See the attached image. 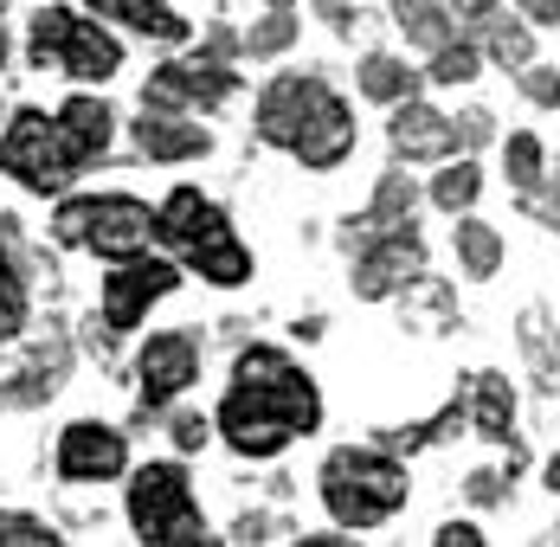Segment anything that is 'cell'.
<instances>
[{"instance_id":"7","label":"cell","mask_w":560,"mask_h":547,"mask_svg":"<svg viewBox=\"0 0 560 547\" xmlns=\"http://www.w3.org/2000/svg\"><path fill=\"white\" fill-rule=\"evenodd\" d=\"M122 509H129V528H136L142 547H207L213 542L180 464H142Z\"/></svg>"},{"instance_id":"3","label":"cell","mask_w":560,"mask_h":547,"mask_svg":"<svg viewBox=\"0 0 560 547\" xmlns=\"http://www.w3.org/2000/svg\"><path fill=\"white\" fill-rule=\"evenodd\" d=\"M258 142L283 149L290 162H303L310 174H336L361 129H354V109L341 104V91L316 71H278L265 91H258Z\"/></svg>"},{"instance_id":"5","label":"cell","mask_w":560,"mask_h":547,"mask_svg":"<svg viewBox=\"0 0 560 547\" xmlns=\"http://www.w3.org/2000/svg\"><path fill=\"white\" fill-rule=\"evenodd\" d=\"M155 238L168 245L187 271H200L207 283H220V290L252 283V252H245V238L232 232V219H225L200 187H174L168 200L155 207Z\"/></svg>"},{"instance_id":"39","label":"cell","mask_w":560,"mask_h":547,"mask_svg":"<svg viewBox=\"0 0 560 547\" xmlns=\"http://www.w3.org/2000/svg\"><path fill=\"white\" fill-rule=\"evenodd\" d=\"M316 7H323V20H329L336 33H348V0H316Z\"/></svg>"},{"instance_id":"9","label":"cell","mask_w":560,"mask_h":547,"mask_svg":"<svg viewBox=\"0 0 560 547\" xmlns=\"http://www.w3.org/2000/svg\"><path fill=\"white\" fill-rule=\"evenodd\" d=\"M180 290V265H168V258H122L104 283H97V323H104V335H129V328L142 323L162 296H174Z\"/></svg>"},{"instance_id":"16","label":"cell","mask_w":560,"mask_h":547,"mask_svg":"<svg viewBox=\"0 0 560 547\" xmlns=\"http://www.w3.org/2000/svg\"><path fill=\"white\" fill-rule=\"evenodd\" d=\"M470 426H477V438H490V444H515V386L497 368L470 374Z\"/></svg>"},{"instance_id":"10","label":"cell","mask_w":560,"mask_h":547,"mask_svg":"<svg viewBox=\"0 0 560 547\" xmlns=\"http://www.w3.org/2000/svg\"><path fill=\"white\" fill-rule=\"evenodd\" d=\"M232 91H238V71H225V53L207 46L200 58H174L162 71H149L142 109H220Z\"/></svg>"},{"instance_id":"25","label":"cell","mask_w":560,"mask_h":547,"mask_svg":"<svg viewBox=\"0 0 560 547\" xmlns=\"http://www.w3.org/2000/svg\"><path fill=\"white\" fill-rule=\"evenodd\" d=\"M58 381H65V348H52V361L39 354L33 368H20L13 386H0V406H13V412H20V406H39V399L58 393Z\"/></svg>"},{"instance_id":"15","label":"cell","mask_w":560,"mask_h":547,"mask_svg":"<svg viewBox=\"0 0 560 547\" xmlns=\"http://www.w3.org/2000/svg\"><path fill=\"white\" fill-rule=\"evenodd\" d=\"M136 149H142L149 162H200V155L213 149V136L194 123V109H142Z\"/></svg>"},{"instance_id":"40","label":"cell","mask_w":560,"mask_h":547,"mask_svg":"<svg viewBox=\"0 0 560 547\" xmlns=\"http://www.w3.org/2000/svg\"><path fill=\"white\" fill-rule=\"evenodd\" d=\"M303 547H348V535H296Z\"/></svg>"},{"instance_id":"28","label":"cell","mask_w":560,"mask_h":547,"mask_svg":"<svg viewBox=\"0 0 560 547\" xmlns=\"http://www.w3.org/2000/svg\"><path fill=\"white\" fill-rule=\"evenodd\" d=\"M477 71H483V53H477L470 39H445V46L432 53V65H425V78H432V84H445V91H451V84H470Z\"/></svg>"},{"instance_id":"37","label":"cell","mask_w":560,"mask_h":547,"mask_svg":"<svg viewBox=\"0 0 560 547\" xmlns=\"http://www.w3.org/2000/svg\"><path fill=\"white\" fill-rule=\"evenodd\" d=\"M432 547H483V528H477V522H445V528L432 535Z\"/></svg>"},{"instance_id":"11","label":"cell","mask_w":560,"mask_h":547,"mask_svg":"<svg viewBox=\"0 0 560 547\" xmlns=\"http://www.w3.org/2000/svg\"><path fill=\"white\" fill-rule=\"evenodd\" d=\"M419 277H425V238L406 219V225H393V232L361 245V258H354V296L361 303H387V296H406Z\"/></svg>"},{"instance_id":"30","label":"cell","mask_w":560,"mask_h":547,"mask_svg":"<svg viewBox=\"0 0 560 547\" xmlns=\"http://www.w3.org/2000/svg\"><path fill=\"white\" fill-rule=\"evenodd\" d=\"M52 522H39V515H20V509H0V547H58Z\"/></svg>"},{"instance_id":"2","label":"cell","mask_w":560,"mask_h":547,"mask_svg":"<svg viewBox=\"0 0 560 547\" xmlns=\"http://www.w3.org/2000/svg\"><path fill=\"white\" fill-rule=\"evenodd\" d=\"M116 109L97 97H71L65 109H13L7 136H0V174H13L26 194H65L84 167L110 149Z\"/></svg>"},{"instance_id":"14","label":"cell","mask_w":560,"mask_h":547,"mask_svg":"<svg viewBox=\"0 0 560 547\" xmlns=\"http://www.w3.org/2000/svg\"><path fill=\"white\" fill-rule=\"evenodd\" d=\"M387 142H393L399 162H451V155H457V123H451L445 109L406 97V104H393Z\"/></svg>"},{"instance_id":"19","label":"cell","mask_w":560,"mask_h":547,"mask_svg":"<svg viewBox=\"0 0 560 547\" xmlns=\"http://www.w3.org/2000/svg\"><path fill=\"white\" fill-rule=\"evenodd\" d=\"M412 181L406 174H381V187H374V207L361 219H348V245H368V238H381V232H393V225H406L412 219Z\"/></svg>"},{"instance_id":"36","label":"cell","mask_w":560,"mask_h":547,"mask_svg":"<svg viewBox=\"0 0 560 547\" xmlns=\"http://www.w3.org/2000/svg\"><path fill=\"white\" fill-rule=\"evenodd\" d=\"M497 7H503V0H451V20H457V26H490Z\"/></svg>"},{"instance_id":"13","label":"cell","mask_w":560,"mask_h":547,"mask_svg":"<svg viewBox=\"0 0 560 547\" xmlns=\"http://www.w3.org/2000/svg\"><path fill=\"white\" fill-rule=\"evenodd\" d=\"M52 470L65 484H110L129 470V438L116 426H97V419H78L58 432V451H52Z\"/></svg>"},{"instance_id":"8","label":"cell","mask_w":560,"mask_h":547,"mask_svg":"<svg viewBox=\"0 0 560 547\" xmlns=\"http://www.w3.org/2000/svg\"><path fill=\"white\" fill-rule=\"evenodd\" d=\"M26 58L33 71H58V78H78V84H110L122 71V46L97 20L71 13V7H46L26 33Z\"/></svg>"},{"instance_id":"12","label":"cell","mask_w":560,"mask_h":547,"mask_svg":"<svg viewBox=\"0 0 560 547\" xmlns=\"http://www.w3.org/2000/svg\"><path fill=\"white\" fill-rule=\"evenodd\" d=\"M194 381H200V335H194V328H162V335H149V348L136 354V406H142V412H162V406H174Z\"/></svg>"},{"instance_id":"21","label":"cell","mask_w":560,"mask_h":547,"mask_svg":"<svg viewBox=\"0 0 560 547\" xmlns=\"http://www.w3.org/2000/svg\"><path fill=\"white\" fill-rule=\"evenodd\" d=\"M393 26L406 33V46H425V53H439L445 39H457L451 0H393Z\"/></svg>"},{"instance_id":"27","label":"cell","mask_w":560,"mask_h":547,"mask_svg":"<svg viewBox=\"0 0 560 547\" xmlns=\"http://www.w3.org/2000/svg\"><path fill=\"white\" fill-rule=\"evenodd\" d=\"M296 33H303V26H296V13H290V7H271L265 20H252V33H245L238 46H245L252 58H278V53L296 46Z\"/></svg>"},{"instance_id":"26","label":"cell","mask_w":560,"mask_h":547,"mask_svg":"<svg viewBox=\"0 0 560 547\" xmlns=\"http://www.w3.org/2000/svg\"><path fill=\"white\" fill-rule=\"evenodd\" d=\"M477 194H483V167L477 162H445V174H439V181H432V207H439V213H470V207H477Z\"/></svg>"},{"instance_id":"33","label":"cell","mask_w":560,"mask_h":547,"mask_svg":"<svg viewBox=\"0 0 560 547\" xmlns=\"http://www.w3.org/2000/svg\"><path fill=\"white\" fill-rule=\"evenodd\" d=\"M490 136H497V116H490V109H464V116H457V142H464V149H483Z\"/></svg>"},{"instance_id":"20","label":"cell","mask_w":560,"mask_h":547,"mask_svg":"<svg viewBox=\"0 0 560 547\" xmlns=\"http://www.w3.org/2000/svg\"><path fill=\"white\" fill-rule=\"evenodd\" d=\"M13 258H20V232H13V219H0V341H13L26 328V310H33L26 277Z\"/></svg>"},{"instance_id":"17","label":"cell","mask_w":560,"mask_h":547,"mask_svg":"<svg viewBox=\"0 0 560 547\" xmlns=\"http://www.w3.org/2000/svg\"><path fill=\"white\" fill-rule=\"evenodd\" d=\"M451 252H457V271L477 277V283H490V277L503 271V232H497L490 219H477V213H457V225H451Z\"/></svg>"},{"instance_id":"29","label":"cell","mask_w":560,"mask_h":547,"mask_svg":"<svg viewBox=\"0 0 560 547\" xmlns=\"http://www.w3.org/2000/svg\"><path fill=\"white\" fill-rule=\"evenodd\" d=\"M522 348H528V361L548 374V386H555V374H560V341H555V328H548V310H522Z\"/></svg>"},{"instance_id":"38","label":"cell","mask_w":560,"mask_h":547,"mask_svg":"<svg viewBox=\"0 0 560 547\" xmlns=\"http://www.w3.org/2000/svg\"><path fill=\"white\" fill-rule=\"evenodd\" d=\"M515 13L528 26H560V0H515Z\"/></svg>"},{"instance_id":"32","label":"cell","mask_w":560,"mask_h":547,"mask_svg":"<svg viewBox=\"0 0 560 547\" xmlns=\"http://www.w3.org/2000/svg\"><path fill=\"white\" fill-rule=\"evenodd\" d=\"M522 207H528V213L541 219L548 232H560V174H555V181H541L535 194H522Z\"/></svg>"},{"instance_id":"22","label":"cell","mask_w":560,"mask_h":547,"mask_svg":"<svg viewBox=\"0 0 560 547\" xmlns=\"http://www.w3.org/2000/svg\"><path fill=\"white\" fill-rule=\"evenodd\" d=\"M419 91V71L412 65H399V58H387V53H368L361 58V97H374V104H406Z\"/></svg>"},{"instance_id":"35","label":"cell","mask_w":560,"mask_h":547,"mask_svg":"<svg viewBox=\"0 0 560 547\" xmlns=\"http://www.w3.org/2000/svg\"><path fill=\"white\" fill-rule=\"evenodd\" d=\"M503 484H509V477H497V470H470V484H464V490H470L477 509H490V502H503Z\"/></svg>"},{"instance_id":"31","label":"cell","mask_w":560,"mask_h":547,"mask_svg":"<svg viewBox=\"0 0 560 547\" xmlns=\"http://www.w3.org/2000/svg\"><path fill=\"white\" fill-rule=\"evenodd\" d=\"M515 84H522V97H528L535 109H560V71L555 65H522Z\"/></svg>"},{"instance_id":"23","label":"cell","mask_w":560,"mask_h":547,"mask_svg":"<svg viewBox=\"0 0 560 547\" xmlns=\"http://www.w3.org/2000/svg\"><path fill=\"white\" fill-rule=\"evenodd\" d=\"M483 58L490 65H503V71H522V65H535V26L528 20H490L483 26Z\"/></svg>"},{"instance_id":"41","label":"cell","mask_w":560,"mask_h":547,"mask_svg":"<svg viewBox=\"0 0 560 547\" xmlns=\"http://www.w3.org/2000/svg\"><path fill=\"white\" fill-rule=\"evenodd\" d=\"M548 490L560 496V457H555V464H548Z\"/></svg>"},{"instance_id":"6","label":"cell","mask_w":560,"mask_h":547,"mask_svg":"<svg viewBox=\"0 0 560 547\" xmlns=\"http://www.w3.org/2000/svg\"><path fill=\"white\" fill-rule=\"evenodd\" d=\"M52 238L71 252H97V258L122 265L155 245V213L136 194H78V200H58Z\"/></svg>"},{"instance_id":"18","label":"cell","mask_w":560,"mask_h":547,"mask_svg":"<svg viewBox=\"0 0 560 547\" xmlns=\"http://www.w3.org/2000/svg\"><path fill=\"white\" fill-rule=\"evenodd\" d=\"M91 7H97L104 20H122V26L142 33V39H162V46H180V39L194 33L168 0H91Z\"/></svg>"},{"instance_id":"24","label":"cell","mask_w":560,"mask_h":547,"mask_svg":"<svg viewBox=\"0 0 560 547\" xmlns=\"http://www.w3.org/2000/svg\"><path fill=\"white\" fill-rule=\"evenodd\" d=\"M503 174L515 194H535L541 181H548V149H541V136L535 129H515L503 142Z\"/></svg>"},{"instance_id":"1","label":"cell","mask_w":560,"mask_h":547,"mask_svg":"<svg viewBox=\"0 0 560 547\" xmlns=\"http://www.w3.org/2000/svg\"><path fill=\"white\" fill-rule=\"evenodd\" d=\"M316 426H323V393H316V381L283 348H265L258 341V348H245L232 361V386H225V399H220L213 432L238 457L265 464V457L290 451L296 438H310Z\"/></svg>"},{"instance_id":"34","label":"cell","mask_w":560,"mask_h":547,"mask_svg":"<svg viewBox=\"0 0 560 547\" xmlns=\"http://www.w3.org/2000/svg\"><path fill=\"white\" fill-rule=\"evenodd\" d=\"M207 438H213V426H207L200 412H180V419H174V444H180V451H207Z\"/></svg>"},{"instance_id":"4","label":"cell","mask_w":560,"mask_h":547,"mask_svg":"<svg viewBox=\"0 0 560 547\" xmlns=\"http://www.w3.org/2000/svg\"><path fill=\"white\" fill-rule=\"evenodd\" d=\"M316 490H323L329 522L361 535V528H387L393 515L406 509L412 477H406L399 451H387V444H341V451L323 457Z\"/></svg>"}]
</instances>
